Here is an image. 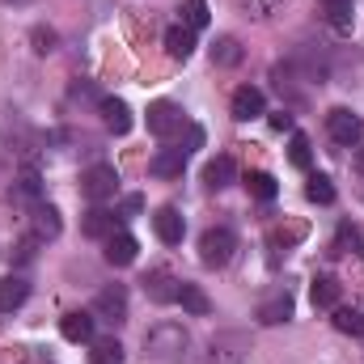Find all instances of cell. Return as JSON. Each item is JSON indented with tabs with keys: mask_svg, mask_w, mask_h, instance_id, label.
<instances>
[{
	"mask_svg": "<svg viewBox=\"0 0 364 364\" xmlns=\"http://www.w3.org/2000/svg\"><path fill=\"white\" fill-rule=\"evenodd\" d=\"M191 348V335L182 331L178 322H157L149 335H144V352L153 360H182Z\"/></svg>",
	"mask_w": 364,
	"mask_h": 364,
	"instance_id": "obj_1",
	"label": "cell"
},
{
	"mask_svg": "<svg viewBox=\"0 0 364 364\" xmlns=\"http://www.w3.org/2000/svg\"><path fill=\"white\" fill-rule=\"evenodd\" d=\"M90 364H123V343L119 339H93Z\"/></svg>",
	"mask_w": 364,
	"mask_h": 364,
	"instance_id": "obj_25",
	"label": "cell"
},
{
	"mask_svg": "<svg viewBox=\"0 0 364 364\" xmlns=\"http://www.w3.org/2000/svg\"><path fill=\"white\" fill-rule=\"evenodd\" d=\"M97 110H102V123L114 132V136H127L132 132V106L123 102V97H97Z\"/></svg>",
	"mask_w": 364,
	"mask_h": 364,
	"instance_id": "obj_7",
	"label": "cell"
},
{
	"mask_svg": "<svg viewBox=\"0 0 364 364\" xmlns=\"http://www.w3.org/2000/svg\"><path fill=\"white\" fill-rule=\"evenodd\" d=\"M17 199H30V203H38L43 199V178H38V170L34 166H26L21 170V178H17V191H13Z\"/></svg>",
	"mask_w": 364,
	"mask_h": 364,
	"instance_id": "obj_28",
	"label": "cell"
},
{
	"mask_svg": "<svg viewBox=\"0 0 364 364\" xmlns=\"http://www.w3.org/2000/svg\"><path fill=\"white\" fill-rule=\"evenodd\" d=\"M60 335H64L68 343H90L93 339V314H85V309L64 314V318H60Z\"/></svg>",
	"mask_w": 364,
	"mask_h": 364,
	"instance_id": "obj_14",
	"label": "cell"
},
{
	"mask_svg": "<svg viewBox=\"0 0 364 364\" xmlns=\"http://www.w3.org/2000/svg\"><path fill=\"white\" fill-rule=\"evenodd\" d=\"M166 51H170V60H191V51H195V30L191 26H170L166 30Z\"/></svg>",
	"mask_w": 364,
	"mask_h": 364,
	"instance_id": "obj_18",
	"label": "cell"
},
{
	"mask_svg": "<svg viewBox=\"0 0 364 364\" xmlns=\"http://www.w3.org/2000/svg\"><path fill=\"white\" fill-rule=\"evenodd\" d=\"M81 233H85V237H93V242H106V237L114 233V212H106L102 203H97V208H90V212L81 216Z\"/></svg>",
	"mask_w": 364,
	"mask_h": 364,
	"instance_id": "obj_15",
	"label": "cell"
},
{
	"mask_svg": "<svg viewBox=\"0 0 364 364\" xmlns=\"http://www.w3.org/2000/svg\"><path fill=\"white\" fill-rule=\"evenodd\" d=\"M263 326H279V322H288L292 318V292H275L267 296L263 305H259V314H255Z\"/></svg>",
	"mask_w": 364,
	"mask_h": 364,
	"instance_id": "obj_16",
	"label": "cell"
},
{
	"mask_svg": "<svg viewBox=\"0 0 364 364\" xmlns=\"http://www.w3.org/2000/svg\"><path fill=\"white\" fill-rule=\"evenodd\" d=\"M305 195H309V203H335V182L326 178V174H309V182H305Z\"/></svg>",
	"mask_w": 364,
	"mask_h": 364,
	"instance_id": "obj_26",
	"label": "cell"
},
{
	"mask_svg": "<svg viewBox=\"0 0 364 364\" xmlns=\"http://www.w3.org/2000/svg\"><path fill=\"white\" fill-rule=\"evenodd\" d=\"M326 136H331L335 144H343V149H356L364 140V119L356 110H348V106H335V110L326 114Z\"/></svg>",
	"mask_w": 364,
	"mask_h": 364,
	"instance_id": "obj_3",
	"label": "cell"
},
{
	"mask_svg": "<svg viewBox=\"0 0 364 364\" xmlns=\"http://www.w3.org/2000/svg\"><path fill=\"white\" fill-rule=\"evenodd\" d=\"M335 326H339L343 335L364 339V314H360V309H335Z\"/></svg>",
	"mask_w": 364,
	"mask_h": 364,
	"instance_id": "obj_30",
	"label": "cell"
},
{
	"mask_svg": "<svg viewBox=\"0 0 364 364\" xmlns=\"http://www.w3.org/2000/svg\"><path fill=\"white\" fill-rule=\"evenodd\" d=\"M178 284L182 279H174L170 272H149L144 275V292H149V301H157V305H170V301H178Z\"/></svg>",
	"mask_w": 364,
	"mask_h": 364,
	"instance_id": "obj_11",
	"label": "cell"
},
{
	"mask_svg": "<svg viewBox=\"0 0 364 364\" xmlns=\"http://www.w3.org/2000/svg\"><path fill=\"white\" fill-rule=\"evenodd\" d=\"M331 255H356V259H360V255H364L360 229L343 220V225H339V233H335V242H331Z\"/></svg>",
	"mask_w": 364,
	"mask_h": 364,
	"instance_id": "obj_23",
	"label": "cell"
},
{
	"mask_svg": "<svg viewBox=\"0 0 364 364\" xmlns=\"http://www.w3.org/2000/svg\"><path fill=\"white\" fill-rule=\"evenodd\" d=\"M242 55H246V51H242V43H237L233 34H220V38L212 43V64H216V68H237Z\"/></svg>",
	"mask_w": 364,
	"mask_h": 364,
	"instance_id": "obj_21",
	"label": "cell"
},
{
	"mask_svg": "<svg viewBox=\"0 0 364 364\" xmlns=\"http://www.w3.org/2000/svg\"><path fill=\"white\" fill-rule=\"evenodd\" d=\"M356 170L364 174V144H356Z\"/></svg>",
	"mask_w": 364,
	"mask_h": 364,
	"instance_id": "obj_37",
	"label": "cell"
},
{
	"mask_svg": "<svg viewBox=\"0 0 364 364\" xmlns=\"http://www.w3.org/2000/svg\"><path fill=\"white\" fill-rule=\"evenodd\" d=\"M233 178H237V166H233L229 153H220V157H212L203 166V186L208 191H225V186H233Z\"/></svg>",
	"mask_w": 364,
	"mask_h": 364,
	"instance_id": "obj_12",
	"label": "cell"
},
{
	"mask_svg": "<svg viewBox=\"0 0 364 364\" xmlns=\"http://www.w3.org/2000/svg\"><path fill=\"white\" fill-rule=\"evenodd\" d=\"M149 132L157 140H174V136L186 132V114H182L174 102H153L149 106Z\"/></svg>",
	"mask_w": 364,
	"mask_h": 364,
	"instance_id": "obj_4",
	"label": "cell"
},
{
	"mask_svg": "<svg viewBox=\"0 0 364 364\" xmlns=\"http://www.w3.org/2000/svg\"><path fill=\"white\" fill-rule=\"evenodd\" d=\"M93 318H106V322H127V288L123 284H106L97 296H93Z\"/></svg>",
	"mask_w": 364,
	"mask_h": 364,
	"instance_id": "obj_6",
	"label": "cell"
},
{
	"mask_svg": "<svg viewBox=\"0 0 364 364\" xmlns=\"http://www.w3.org/2000/svg\"><path fill=\"white\" fill-rule=\"evenodd\" d=\"M272 127H275V132H288V127H292V114H288V110L272 114Z\"/></svg>",
	"mask_w": 364,
	"mask_h": 364,
	"instance_id": "obj_36",
	"label": "cell"
},
{
	"mask_svg": "<svg viewBox=\"0 0 364 364\" xmlns=\"http://www.w3.org/2000/svg\"><path fill=\"white\" fill-rule=\"evenodd\" d=\"M136 250H140V246H136L132 233H110V237H106V263H110V267H132V263H136Z\"/></svg>",
	"mask_w": 364,
	"mask_h": 364,
	"instance_id": "obj_13",
	"label": "cell"
},
{
	"mask_svg": "<svg viewBox=\"0 0 364 364\" xmlns=\"http://www.w3.org/2000/svg\"><path fill=\"white\" fill-rule=\"evenodd\" d=\"M34 246H38V237H26V242L17 246V255H13V259H17V263H30V259H34Z\"/></svg>",
	"mask_w": 364,
	"mask_h": 364,
	"instance_id": "obj_35",
	"label": "cell"
},
{
	"mask_svg": "<svg viewBox=\"0 0 364 364\" xmlns=\"http://www.w3.org/2000/svg\"><path fill=\"white\" fill-rule=\"evenodd\" d=\"M212 21V13H208V0H182V26H191V30H203Z\"/></svg>",
	"mask_w": 364,
	"mask_h": 364,
	"instance_id": "obj_29",
	"label": "cell"
},
{
	"mask_svg": "<svg viewBox=\"0 0 364 364\" xmlns=\"http://www.w3.org/2000/svg\"><path fill=\"white\" fill-rule=\"evenodd\" d=\"M246 191L259 199V203H272L275 195H279V186H275V178L272 174H263V170H255L250 178H246Z\"/></svg>",
	"mask_w": 364,
	"mask_h": 364,
	"instance_id": "obj_27",
	"label": "cell"
},
{
	"mask_svg": "<svg viewBox=\"0 0 364 364\" xmlns=\"http://www.w3.org/2000/svg\"><path fill=\"white\" fill-rule=\"evenodd\" d=\"M153 229H157V237H161L166 246H178L182 233H186V220H182L178 208H157V212H153Z\"/></svg>",
	"mask_w": 364,
	"mask_h": 364,
	"instance_id": "obj_10",
	"label": "cell"
},
{
	"mask_svg": "<svg viewBox=\"0 0 364 364\" xmlns=\"http://www.w3.org/2000/svg\"><path fill=\"white\" fill-rule=\"evenodd\" d=\"M242 9H246L250 17H259V21H267V17H275V13L284 9V0H242Z\"/></svg>",
	"mask_w": 364,
	"mask_h": 364,
	"instance_id": "obj_32",
	"label": "cell"
},
{
	"mask_svg": "<svg viewBox=\"0 0 364 364\" xmlns=\"http://www.w3.org/2000/svg\"><path fill=\"white\" fill-rule=\"evenodd\" d=\"M186 149H178V144H170V149H161L153 161H149V174L153 178H182V170H186Z\"/></svg>",
	"mask_w": 364,
	"mask_h": 364,
	"instance_id": "obj_9",
	"label": "cell"
},
{
	"mask_svg": "<svg viewBox=\"0 0 364 364\" xmlns=\"http://www.w3.org/2000/svg\"><path fill=\"white\" fill-rule=\"evenodd\" d=\"M322 17H326V26H335L339 34H348L352 21H356V9H352V0H322Z\"/></svg>",
	"mask_w": 364,
	"mask_h": 364,
	"instance_id": "obj_20",
	"label": "cell"
},
{
	"mask_svg": "<svg viewBox=\"0 0 364 364\" xmlns=\"http://www.w3.org/2000/svg\"><path fill=\"white\" fill-rule=\"evenodd\" d=\"M114 191H119V174H114V166H90V170L81 174V195L93 199V203L114 199Z\"/></svg>",
	"mask_w": 364,
	"mask_h": 364,
	"instance_id": "obj_5",
	"label": "cell"
},
{
	"mask_svg": "<svg viewBox=\"0 0 364 364\" xmlns=\"http://www.w3.org/2000/svg\"><path fill=\"white\" fill-rule=\"evenodd\" d=\"M233 250H237V233H233L229 225H216V229H208V233L199 237V259H203V267H225V263L233 259Z\"/></svg>",
	"mask_w": 364,
	"mask_h": 364,
	"instance_id": "obj_2",
	"label": "cell"
},
{
	"mask_svg": "<svg viewBox=\"0 0 364 364\" xmlns=\"http://www.w3.org/2000/svg\"><path fill=\"white\" fill-rule=\"evenodd\" d=\"M26 296H30V279L26 275L0 279V314H13L17 305H26Z\"/></svg>",
	"mask_w": 364,
	"mask_h": 364,
	"instance_id": "obj_17",
	"label": "cell"
},
{
	"mask_svg": "<svg viewBox=\"0 0 364 364\" xmlns=\"http://www.w3.org/2000/svg\"><path fill=\"white\" fill-rule=\"evenodd\" d=\"M233 119H242V123H250V119H259L263 110H267V97L259 85H242V90H233Z\"/></svg>",
	"mask_w": 364,
	"mask_h": 364,
	"instance_id": "obj_8",
	"label": "cell"
},
{
	"mask_svg": "<svg viewBox=\"0 0 364 364\" xmlns=\"http://www.w3.org/2000/svg\"><path fill=\"white\" fill-rule=\"evenodd\" d=\"M136 212H144V199H140V195H127V199L119 203V212H114V216H119V220H132Z\"/></svg>",
	"mask_w": 364,
	"mask_h": 364,
	"instance_id": "obj_33",
	"label": "cell"
},
{
	"mask_svg": "<svg viewBox=\"0 0 364 364\" xmlns=\"http://www.w3.org/2000/svg\"><path fill=\"white\" fill-rule=\"evenodd\" d=\"M60 229H64L60 212H55L51 203H34V237L47 242V237H60Z\"/></svg>",
	"mask_w": 364,
	"mask_h": 364,
	"instance_id": "obj_22",
	"label": "cell"
},
{
	"mask_svg": "<svg viewBox=\"0 0 364 364\" xmlns=\"http://www.w3.org/2000/svg\"><path fill=\"white\" fill-rule=\"evenodd\" d=\"M309 296H314L318 309H339V279L335 275H318L314 288H309Z\"/></svg>",
	"mask_w": 364,
	"mask_h": 364,
	"instance_id": "obj_24",
	"label": "cell"
},
{
	"mask_svg": "<svg viewBox=\"0 0 364 364\" xmlns=\"http://www.w3.org/2000/svg\"><path fill=\"white\" fill-rule=\"evenodd\" d=\"M178 305L191 314V318H208L212 314V301L199 284H178Z\"/></svg>",
	"mask_w": 364,
	"mask_h": 364,
	"instance_id": "obj_19",
	"label": "cell"
},
{
	"mask_svg": "<svg viewBox=\"0 0 364 364\" xmlns=\"http://www.w3.org/2000/svg\"><path fill=\"white\" fill-rule=\"evenodd\" d=\"M34 51H38V55H47V51H55V34L38 26V30H34Z\"/></svg>",
	"mask_w": 364,
	"mask_h": 364,
	"instance_id": "obj_34",
	"label": "cell"
},
{
	"mask_svg": "<svg viewBox=\"0 0 364 364\" xmlns=\"http://www.w3.org/2000/svg\"><path fill=\"white\" fill-rule=\"evenodd\" d=\"M288 157H292V166H296V170H309V161H314V149H309V140H305L301 132L292 136V144H288Z\"/></svg>",
	"mask_w": 364,
	"mask_h": 364,
	"instance_id": "obj_31",
	"label": "cell"
}]
</instances>
